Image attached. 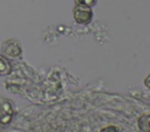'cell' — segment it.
I'll return each mask as SVG.
<instances>
[{
  "label": "cell",
  "mask_w": 150,
  "mask_h": 132,
  "mask_svg": "<svg viewBox=\"0 0 150 132\" xmlns=\"http://www.w3.org/2000/svg\"><path fill=\"white\" fill-rule=\"evenodd\" d=\"M91 11L88 8V7H82L80 6V8H76L74 11V18L75 20L79 22V23H82V25H87L88 22H90L91 20Z\"/></svg>",
  "instance_id": "6da1fadb"
},
{
  "label": "cell",
  "mask_w": 150,
  "mask_h": 132,
  "mask_svg": "<svg viewBox=\"0 0 150 132\" xmlns=\"http://www.w3.org/2000/svg\"><path fill=\"white\" fill-rule=\"evenodd\" d=\"M4 50H5V54L11 56V57H16L21 54L20 46L18 44V42H15L13 40H9V41L6 42V44L4 47Z\"/></svg>",
  "instance_id": "7a4b0ae2"
},
{
  "label": "cell",
  "mask_w": 150,
  "mask_h": 132,
  "mask_svg": "<svg viewBox=\"0 0 150 132\" xmlns=\"http://www.w3.org/2000/svg\"><path fill=\"white\" fill-rule=\"evenodd\" d=\"M138 127L144 132H150V114L142 116L138 119Z\"/></svg>",
  "instance_id": "3957f363"
},
{
  "label": "cell",
  "mask_w": 150,
  "mask_h": 132,
  "mask_svg": "<svg viewBox=\"0 0 150 132\" xmlns=\"http://www.w3.org/2000/svg\"><path fill=\"white\" fill-rule=\"evenodd\" d=\"M11 69H12V67H11L9 62L5 57L0 56V75H8L11 72Z\"/></svg>",
  "instance_id": "277c9868"
},
{
  "label": "cell",
  "mask_w": 150,
  "mask_h": 132,
  "mask_svg": "<svg viewBox=\"0 0 150 132\" xmlns=\"http://www.w3.org/2000/svg\"><path fill=\"white\" fill-rule=\"evenodd\" d=\"M75 1L77 5H80L82 7H88V8L91 7L96 2V0H75Z\"/></svg>",
  "instance_id": "5b68a950"
},
{
  "label": "cell",
  "mask_w": 150,
  "mask_h": 132,
  "mask_svg": "<svg viewBox=\"0 0 150 132\" xmlns=\"http://www.w3.org/2000/svg\"><path fill=\"white\" fill-rule=\"evenodd\" d=\"M101 132H120V130H118V127H116V126H108V127L102 128Z\"/></svg>",
  "instance_id": "8992f818"
},
{
  "label": "cell",
  "mask_w": 150,
  "mask_h": 132,
  "mask_svg": "<svg viewBox=\"0 0 150 132\" xmlns=\"http://www.w3.org/2000/svg\"><path fill=\"white\" fill-rule=\"evenodd\" d=\"M145 81H150V76H149V77H148V78H146ZM145 85H146V86H148V88L150 89V83H148V84H145Z\"/></svg>",
  "instance_id": "52a82bcc"
}]
</instances>
